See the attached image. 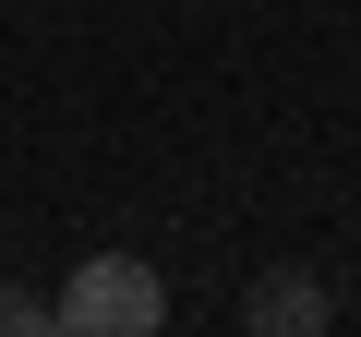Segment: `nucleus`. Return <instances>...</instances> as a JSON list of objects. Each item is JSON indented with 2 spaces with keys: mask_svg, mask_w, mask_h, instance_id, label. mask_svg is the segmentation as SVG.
Listing matches in <instances>:
<instances>
[{
  "mask_svg": "<svg viewBox=\"0 0 361 337\" xmlns=\"http://www.w3.org/2000/svg\"><path fill=\"white\" fill-rule=\"evenodd\" d=\"M49 325H61V337H157V325H169V277H157L145 253H85V265L61 277Z\"/></svg>",
  "mask_w": 361,
  "mask_h": 337,
  "instance_id": "obj_1",
  "label": "nucleus"
},
{
  "mask_svg": "<svg viewBox=\"0 0 361 337\" xmlns=\"http://www.w3.org/2000/svg\"><path fill=\"white\" fill-rule=\"evenodd\" d=\"M241 313H253L265 337H325V325H337V301H325L313 277H265V289H253Z\"/></svg>",
  "mask_w": 361,
  "mask_h": 337,
  "instance_id": "obj_2",
  "label": "nucleus"
},
{
  "mask_svg": "<svg viewBox=\"0 0 361 337\" xmlns=\"http://www.w3.org/2000/svg\"><path fill=\"white\" fill-rule=\"evenodd\" d=\"M37 325H49V301H37V289H13V277H0V337H37Z\"/></svg>",
  "mask_w": 361,
  "mask_h": 337,
  "instance_id": "obj_3",
  "label": "nucleus"
}]
</instances>
